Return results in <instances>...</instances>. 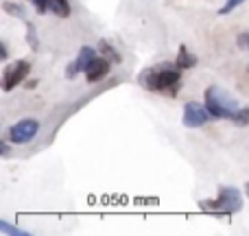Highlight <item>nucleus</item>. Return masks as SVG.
Instances as JSON below:
<instances>
[{"instance_id": "f257e3e1", "label": "nucleus", "mask_w": 249, "mask_h": 236, "mask_svg": "<svg viewBox=\"0 0 249 236\" xmlns=\"http://www.w3.org/2000/svg\"><path fill=\"white\" fill-rule=\"evenodd\" d=\"M179 66H153L146 68L138 74V83L149 92H158V94H166V96H175L181 88V74H179Z\"/></svg>"}, {"instance_id": "f03ea898", "label": "nucleus", "mask_w": 249, "mask_h": 236, "mask_svg": "<svg viewBox=\"0 0 249 236\" xmlns=\"http://www.w3.org/2000/svg\"><path fill=\"white\" fill-rule=\"evenodd\" d=\"M199 206H201V210L214 217H230L243 208V195L234 186H223L214 199H203V201H199Z\"/></svg>"}, {"instance_id": "7ed1b4c3", "label": "nucleus", "mask_w": 249, "mask_h": 236, "mask_svg": "<svg viewBox=\"0 0 249 236\" xmlns=\"http://www.w3.org/2000/svg\"><path fill=\"white\" fill-rule=\"evenodd\" d=\"M206 108L212 118H234L238 108V101L228 90L219 86H210L206 90Z\"/></svg>"}, {"instance_id": "20e7f679", "label": "nucleus", "mask_w": 249, "mask_h": 236, "mask_svg": "<svg viewBox=\"0 0 249 236\" xmlns=\"http://www.w3.org/2000/svg\"><path fill=\"white\" fill-rule=\"evenodd\" d=\"M37 131H39L37 120L24 118V120H20V123L11 125V129H9V140L16 142V145H26V142H31L37 136Z\"/></svg>"}, {"instance_id": "39448f33", "label": "nucleus", "mask_w": 249, "mask_h": 236, "mask_svg": "<svg viewBox=\"0 0 249 236\" xmlns=\"http://www.w3.org/2000/svg\"><path fill=\"white\" fill-rule=\"evenodd\" d=\"M29 70H31V64L26 59H18V61H13V64H9L2 74V90L4 92L13 90L18 83H22L26 79Z\"/></svg>"}, {"instance_id": "423d86ee", "label": "nucleus", "mask_w": 249, "mask_h": 236, "mask_svg": "<svg viewBox=\"0 0 249 236\" xmlns=\"http://www.w3.org/2000/svg\"><path fill=\"white\" fill-rule=\"evenodd\" d=\"M94 59H96V51H94V48L83 46L81 51H79L77 59H74L72 64H68V68H66V77H68V79H74L79 73H86L88 66H90Z\"/></svg>"}, {"instance_id": "0eeeda50", "label": "nucleus", "mask_w": 249, "mask_h": 236, "mask_svg": "<svg viewBox=\"0 0 249 236\" xmlns=\"http://www.w3.org/2000/svg\"><path fill=\"white\" fill-rule=\"evenodd\" d=\"M208 118H210L208 108H203V105H199V103H186V108H184V125L186 127H190V129L201 127V125L208 123Z\"/></svg>"}, {"instance_id": "6e6552de", "label": "nucleus", "mask_w": 249, "mask_h": 236, "mask_svg": "<svg viewBox=\"0 0 249 236\" xmlns=\"http://www.w3.org/2000/svg\"><path fill=\"white\" fill-rule=\"evenodd\" d=\"M109 73V61L107 59H94L86 70V79L88 83H96L101 79H105Z\"/></svg>"}, {"instance_id": "1a4fd4ad", "label": "nucleus", "mask_w": 249, "mask_h": 236, "mask_svg": "<svg viewBox=\"0 0 249 236\" xmlns=\"http://www.w3.org/2000/svg\"><path fill=\"white\" fill-rule=\"evenodd\" d=\"M48 11H53L59 18L70 16V2L68 0H48Z\"/></svg>"}, {"instance_id": "9d476101", "label": "nucleus", "mask_w": 249, "mask_h": 236, "mask_svg": "<svg viewBox=\"0 0 249 236\" xmlns=\"http://www.w3.org/2000/svg\"><path fill=\"white\" fill-rule=\"evenodd\" d=\"M179 68H193L195 64H197V57L193 55V53H188V48L186 46H179V55H177V61H175Z\"/></svg>"}, {"instance_id": "9b49d317", "label": "nucleus", "mask_w": 249, "mask_h": 236, "mask_svg": "<svg viewBox=\"0 0 249 236\" xmlns=\"http://www.w3.org/2000/svg\"><path fill=\"white\" fill-rule=\"evenodd\" d=\"M0 234H2V236H9V234H13V236H29V232H24V230H20V228H13V225L7 223V221H0Z\"/></svg>"}, {"instance_id": "f8f14e48", "label": "nucleus", "mask_w": 249, "mask_h": 236, "mask_svg": "<svg viewBox=\"0 0 249 236\" xmlns=\"http://www.w3.org/2000/svg\"><path fill=\"white\" fill-rule=\"evenodd\" d=\"M2 9L7 13H11V16H16V18H24V7H22V4H16V2H4L2 4Z\"/></svg>"}, {"instance_id": "ddd939ff", "label": "nucleus", "mask_w": 249, "mask_h": 236, "mask_svg": "<svg viewBox=\"0 0 249 236\" xmlns=\"http://www.w3.org/2000/svg\"><path fill=\"white\" fill-rule=\"evenodd\" d=\"M232 120L236 125H249V105H247V108H243V109H238L236 116H234Z\"/></svg>"}, {"instance_id": "4468645a", "label": "nucleus", "mask_w": 249, "mask_h": 236, "mask_svg": "<svg viewBox=\"0 0 249 236\" xmlns=\"http://www.w3.org/2000/svg\"><path fill=\"white\" fill-rule=\"evenodd\" d=\"M99 46H101V51H103V55H109V59H112V61H121V55H118V53L114 51L107 42H101Z\"/></svg>"}, {"instance_id": "2eb2a0df", "label": "nucleus", "mask_w": 249, "mask_h": 236, "mask_svg": "<svg viewBox=\"0 0 249 236\" xmlns=\"http://www.w3.org/2000/svg\"><path fill=\"white\" fill-rule=\"evenodd\" d=\"M243 2H245V0H225V4L221 7L219 13H221V16H228L230 11H234V9H236L238 4H243Z\"/></svg>"}, {"instance_id": "dca6fc26", "label": "nucleus", "mask_w": 249, "mask_h": 236, "mask_svg": "<svg viewBox=\"0 0 249 236\" xmlns=\"http://www.w3.org/2000/svg\"><path fill=\"white\" fill-rule=\"evenodd\" d=\"M26 29H29V33H26V37H29V44H31V48H37V35H35V29H33V24H26Z\"/></svg>"}, {"instance_id": "f3484780", "label": "nucleus", "mask_w": 249, "mask_h": 236, "mask_svg": "<svg viewBox=\"0 0 249 236\" xmlns=\"http://www.w3.org/2000/svg\"><path fill=\"white\" fill-rule=\"evenodd\" d=\"M238 46L247 48V51H249V33H241V35H238Z\"/></svg>"}, {"instance_id": "a211bd4d", "label": "nucleus", "mask_w": 249, "mask_h": 236, "mask_svg": "<svg viewBox=\"0 0 249 236\" xmlns=\"http://www.w3.org/2000/svg\"><path fill=\"white\" fill-rule=\"evenodd\" d=\"M9 153V145L7 142H2V155H7Z\"/></svg>"}, {"instance_id": "6ab92c4d", "label": "nucleus", "mask_w": 249, "mask_h": 236, "mask_svg": "<svg viewBox=\"0 0 249 236\" xmlns=\"http://www.w3.org/2000/svg\"><path fill=\"white\" fill-rule=\"evenodd\" d=\"M245 195H247V197H249V182H247V184H245Z\"/></svg>"}]
</instances>
